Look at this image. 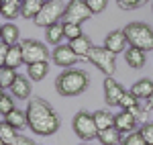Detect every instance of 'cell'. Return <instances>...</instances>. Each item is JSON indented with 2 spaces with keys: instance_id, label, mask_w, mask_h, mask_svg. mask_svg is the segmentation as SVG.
Masks as SVG:
<instances>
[{
  "instance_id": "cell-1",
  "label": "cell",
  "mask_w": 153,
  "mask_h": 145,
  "mask_svg": "<svg viewBox=\"0 0 153 145\" xmlns=\"http://www.w3.org/2000/svg\"><path fill=\"white\" fill-rule=\"evenodd\" d=\"M27 123H29V129L35 131L37 135H53L59 131V117L57 112L51 109L47 100L43 98H31L29 104H27Z\"/></svg>"
},
{
  "instance_id": "cell-2",
  "label": "cell",
  "mask_w": 153,
  "mask_h": 145,
  "mask_svg": "<svg viewBox=\"0 0 153 145\" xmlns=\"http://www.w3.org/2000/svg\"><path fill=\"white\" fill-rule=\"evenodd\" d=\"M88 84H90V76L84 70H76V68H68L55 78V90H57L59 96L63 98L84 94Z\"/></svg>"
},
{
  "instance_id": "cell-3",
  "label": "cell",
  "mask_w": 153,
  "mask_h": 145,
  "mask_svg": "<svg viewBox=\"0 0 153 145\" xmlns=\"http://www.w3.org/2000/svg\"><path fill=\"white\" fill-rule=\"evenodd\" d=\"M125 35L129 41V47H137L143 51H151L153 49V29L147 23H129L125 29Z\"/></svg>"
},
{
  "instance_id": "cell-4",
  "label": "cell",
  "mask_w": 153,
  "mask_h": 145,
  "mask_svg": "<svg viewBox=\"0 0 153 145\" xmlns=\"http://www.w3.org/2000/svg\"><path fill=\"white\" fill-rule=\"evenodd\" d=\"M63 12H65V4H63L61 0H47V2L43 4L41 12L37 14L33 21H35L37 27L47 29L51 25L59 23V19H63Z\"/></svg>"
},
{
  "instance_id": "cell-5",
  "label": "cell",
  "mask_w": 153,
  "mask_h": 145,
  "mask_svg": "<svg viewBox=\"0 0 153 145\" xmlns=\"http://www.w3.org/2000/svg\"><path fill=\"white\" fill-rule=\"evenodd\" d=\"M88 59L104 76H114V72H117V53H112L106 47H96L94 45L90 55H88Z\"/></svg>"
},
{
  "instance_id": "cell-6",
  "label": "cell",
  "mask_w": 153,
  "mask_h": 145,
  "mask_svg": "<svg viewBox=\"0 0 153 145\" xmlns=\"http://www.w3.org/2000/svg\"><path fill=\"white\" fill-rule=\"evenodd\" d=\"M71 127H74V133L78 135L82 141H92V139L98 137V127H96V123H94V115H90L86 110H80L74 117Z\"/></svg>"
},
{
  "instance_id": "cell-7",
  "label": "cell",
  "mask_w": 153,
  "mask_h": 145,
  "mask_svg": "<svg viewBox=\"0 0 153 145\" xmlns=\"http://www.w3.org/2000/svg\"><path fill=\"white\" fill-rule=\"evenodd\" d=\"M21 47H23V59L27 65L37 63V61H49V57H51L47 45L37 39H25V41H21Z\"/></svg>"
},
{
  "instance_id": "cell-8",
  "label": "cell",
  "mask_w": 153,
  "mask_h": 145,
  "mask_svg": "<svg viewBox=\"0 0 153 145\" xmlns=\"http://www.w3.org/2000/svg\"><path fill=\"white\" fill-rule=\"evenodd\" d=\"M92 16V10L88 8L86 0H70L65 4V12H63V21L65 23H76L82 25Z\"/></svg>"
},
{
  "instance_id": "cell-9",
  "label": "cell",
  "mask_w": 153,
  "mask_h": 145,
  "mask_svg": "<svg viewBox=\"0 0 153 145\" xmlns=\"http://www.w3.org/2000/svg\"><path fill=\"white\" fill-rule=\"evenodd\" d=\"M51 59H53L55 65L68 70L71 65H76V61L80 59V57H78L76 51L70 47V43H68V45H61V43H59V45H55V49L51 51Z\"/></svg>"
},
{
  "instance_id": "cell-10",
  "label": "cell",
  "mask_w": 153,
  "mask_h": 145,
  "mask_svg": "<svg viewBox=\"0 0 153 145\" xmlns=\"http://www.w3.org/2000/svg\"><path fill=\"white\" fill-rule=\"evenodd\" d=\"M125 96V88L118 84L112 76H106L104 80V100L108 106H118L120 98Z\"/></svg>"
},
{
  "instance_id": "cell-11",
  "label": "cell",
  "mask_w": 153,
  "mask_h": 145,
  "mask_svg": "<svg viewBox=\"0 0 153 145\" xmlns=\"http://www.w3.org/2000/svg\"><path fill=\"white\" fill-rule=\"evenodd\" d=\"M104 47L110 49L112 53H123L129 49V41H127V35L125 31H110L104 39Z\"/></svg>"
},
{
  "instance_id": "cell-12",
  "label": "cell",
  "mask_w": 153,
  "mask_h": 145,
  "mask_svg": "<svg viewBox=\"0 0 153 145\" xmlns=\"http://www.w3.org/2000/svg\"><path fill=\"white\" fill-rule=\"evenodd\" d=\"M114 127H117L120 133H133L137 131V117L129 112V110H120L118 115H114Z\"/></svg>"
},
{
  "instance_id": "cell-13",
  "label": "cell",
  "mask_w": 153,
  "mask_h": 145,
  "mask_svg": "<svg viewBox=\"0 0 153 145\" xmlns=\"http://www.w3.org/2000/svg\"><path fill=\"white\" fill-rule=\"evenodd\" d=\"M8 90H10V96L19 98V100H27L31 96V82H29V78H25V76L19 74V78L14 80V84Z\"/></svg>"
},
{
  "instance_id": "cell-14",
  "label": "cell",
  "mask_w": 153,
  "mask_h": 145,
  "mask_svg": "<svg viewBox=\"0 0 153 145\" xmlns=\"http://www.w3.org/2000/svg\"><path fill=\"white\" fill-rule=\"evenodd\" d=\"M70 47L76 51V55L80 57V59H88V55H90V51H92V41H90V37L86 35H80L78 39H74L70 41Z\"/></svg>"
},
{
  "instance_id": "cell-15",
  "label": "cell",
  "mask_w": 153,
  "mask_h": 145,
  "mask_svg": "<svg viewBox=\"0 0 153 145\" xmlns=\"http://www.w3.org/2000/svg\"><path fill=\"white\" fill-rule=\"evenodd\" d=\"M125 61L129 63L133 70H141L143 65H145V61H147V55H145L143 49L129 47L127 51H125Z\"/></svg>"
},
{
  "instance_id": "cell-16",
  "label": "cell",
  "mask_w": 153,
  "mask_h": 145,
  "mask_svg": "<svg viewBox=\"0 0 153 145\" xmlns=\"http://www.w3.org/2000/svg\"><path fill=\"white\" fill-rule=\"evenodd\" d=\"M47 74H49V61H37V63L27 65V76H29L31 82H41V80H45Z\"/></svg>"
},
{
  "instance_id": "cell-17",
  "label": "cell",
  "mask_w": 153,
  "mask_h": 145,
  "mask_svg": "<svg viewBox=\"0 0 153 145\" xmlns=\"http://www.w3.org/2000/svg\"><path fill=\"white\" fill-rule=\"evenodd\" d=\"M47 0H23V6H21V16L23 19H35L37 14L41 12L43 4Z\"/></svg>"
},
{
  "instance_id": "cell-18",
  "label": "cell",
  "mask_w": 153,
  "mask_h": 145,
  "mask_svg": "<svg viewBox=\"0 0 153 145\" xmlns=\"http://www.w3.org/2000/svg\"><path fill=\"white\" fill-rule=\"evenodd\" d=\"M131 92L139 98V100H141V98H143V100H147V98L151 96V92H153V80L143 78V80H139V82H135L133 88H131Z\"/></svg>"
},
{
  "instance_id": "cell-19",
  "label": "cell",
  "mask_w": 153,
  "mask_h": 145,
  "mask_svg": "<svg viewBox=\"0 0 153 145\" xmlns=\"http://www.w3.org/2000/svg\"><path fill=\"white\" fill-rule=\"evenodd\" d=\"M19 37H21V31H19L16 25H12V23L2 25V37H0V41H4L8 47L19 45Z\"/></svg>"
},
{
  "instance_id": "cell-20",
  "label": "cell",
  "mask_w": 153,
  "mask_h": 145,
  "mask_svg": "<svg viewBox=\"0 0 153 145\" xmlns=\"http://www.w3.org/2000/svg\"><path fill=\"white\" fill-rule=\"evenodd\" d=\"M120 131H118L117 127H110V129H104V131H98V141L102 145H118L123 143V139H120Z\"/></svg>"
},
{
  "instance_id": "cell-21",
  "label": "cell",
  "mask_w": 153,
  "mask_h": 145,
  "mask_svg": "<svg viewBox=\"0 0 153 145\" xmlns=\"http://www.w3.org/2000/svg\"><path fill=\"white\" fill-rule=\"evenodd\" d=\"M21 6H23V2L21 0H2V16L6 19V21H14L19 14H21Z\"/></svg>"
},
{
  "instance_id": "cell-22",
  "label": "cell",
  "mask_w": 153,
  "mask_h": 145,
  "mask_svg": "<svg viewBox=\"0 0 153 145\" xmlns=\"http://www.w3.org/2000/svg\"><path fill=\"white\" fill-rule=\"evenodd\" d=\"M118 106H120V110H129V112H133L135 117H139V115H141V109H139V98L135 96L133 92H125V96L120 98Z\"/></svg>"
},
{
  "instance_id": "cell-23",
  "label": "cell",
  "mask_w": 153,
  "mask_h": 145,
  "mask_svg": "<svg viewBox=\"0 0 153 145\" xmlns=\"http://www.w3.org/2000/svg\"><path fill=\"white\" fill-rule=\"evenodd\" d=\"M92 115H94V123H96V127H98V131H104V129L114 127V115L112 112H108V110H96Z\"/></svg>"
},
{
  "instance_id": "cell-24",
  "label": "cell",
  "mask_w": 153,
  "mask_h": 145,
  "mask_svg": "<svg viewBox=\"0 0 153 145\" xmlns=\"http://www.w3.org/2000/svg\"><path fill=\"white\" fill-rule=\"evenodd\" d=\"M45 39L51 45H59L65 39V35H63V23H55V25H51V27H47L45 29Z\"/></svg>"
},
{
  "instance_id": "cell-25",
  "label": "cell",
  "mask_w": 153,
  "mask_h": 145,
  "mask_svg": "<svg viewBox=\"0 0 153 145\" xmlns=\"http://www.w3.org/2000/svg\"><path fill=\"white\" fill-rule=\"evenodd\" d=\"M0 139L4 141V145H16L19 131L12 125H8L6 121H0Z\"/></svg>"
},
{
  "instance_id": "cell-26",
  "label": "cell",
  "mask_w": 153,
  "mask_h": 145,
  "mask_svg": "<svg viewBox=\"0 0 153 145\" xmlns=\"http://www.w3.org/2000/svg\"><path fill=\"white\" fill-rule=\"evenodd\" d=\"M4 121L8 123V125H12L16 131H21L23 127H29V123H27V112H23V110H12L10 115H6L4 117Z\"/></svg>"
},
{
  "instance_id": "cell-27",
  "label": "cell",
  "mask_w": 153,
  "mask_h": 145,
  "mask_svg": "<svg viewBox=\"0 0 153 145\" xmlns=\"http://www.w3.org/2000/svg\"><path fill=\"white\" fill-rule=\"evenodd\" d=\"M21 63H25L23 59V47H21V43L19 45H12V47H8V55H6V65L8 68H19Z\"/></svg>"
},
{
  "instance_id": "cell-28",
  "label": "cell",
  "mask_w": 153,
  "mask_h": 145,
  "mask_svg": "<svg viewBox=\"0 0 153 145\" xmlns=\"http://www.w3.org/2000/svg\"><path fill=\"white\" fill-rule=\"evenodd\" d=\"M16 78H19V74L14 68H8V65L0 68V88H10Z\"/></svg>"
},
{
  "instance_id": "cell-29",
  "label": "cell",
  "mask_w": 153,
  "mask_h": 145,
  "mask_svg": "<svg viewBox=\"0 0 153 145\" xmlns=\"http://www.w3.org/2000/svg\"><path fill=\"white\" fill-rule=\"evenodd\" d=\"M63 35H65V39H68V41H74V39H78L80 35H84V33H82V25L65 23V21H63Z\"/></svg>"
},
{
  "instance_id": "cell-30",
  "label": "cell",
  "mask_w": 153,
  "mask_h": 145,
  "mask_svg": "<svg viewBox=\"0 0 153 145\" xmlns=\"http://www.w3.org/2000/svg\"><path fill=\"white\" fill-rule=\"evenodd\" d=\"M12 110H14V96H8V94H4V96L0 98V115H10Z\"/></svg>"
},
{
  "instance_id": "cell-31",
  "label": "cell",
  "mask_w": 153,
  "mask_h": 145,
  "mask_svg": "<svg viewBox=\"0 0 153 145\" xmlns=\"http://www.w3.org/2000/svg\"><path fill=\"white\" fill-rule=\"evenodd\" d=\"M139 133H141V137L145 139L147 145H153V123H143Z\"/></svg>"
},
{
  "instance_id": "cell-32",
  "label": "cell",
  "mask_w": 153,
  "mask_h": 145,
  "mask_svg": "<svg viewBox=\"0 0 153 145\" xmlns=\"http://www.w3.org/2000/svg\"><path fill=\"white\" fill-rule=\"evenodd\" d=\"M123 145H147V143H145V139L141 137L139 131H133L123 139Z\"/></svg>"
},
{
  "instance_id": "cell-33",
  "label": "cell",
  "mask_w": 153,
  "mask_h": 145,
  "mask_svg": "<svg viewBox=\"0 0 153 145\" xmlns=\"http://www.w3.org/2000/svg\"><path fill=\"white\" fill-rule=\"evenodd\" d=\"M86 4H88V8L92 10V14H100V12L108 6V0H86Z\"/></svg>"
},
{
  "instance_id": "cell-34",
  "label": "cell",
  "mask_w": 153,
  "mask_h": 145,
  "mask_svg": "<svg viewBox=\"0 0 153 145\" xmlns=\"http://www.w3.org/2000/svg\"><path fill=\"white\" fill-rule=\"evenodd\" d=\"M145 2H147V0H117V4L123 10H135V8L143 6Z\"/></svg>"
},
{
  "instance_id": "cell-35",
  "label": "cell",
  "mask_w": 153,
  "mask_h": 145,
  "mask_svg": "<svg viewBox=\"0 0 153 145\" xmlns=\"http://www.w3.org/2000/svg\"><path fill=\"white\" fill-rule=\"evenodd\" d=\"M6 55H8V45L4 41H0V68L6 65Z\"/></svg>"
},
{
  "instance_id": "cell-36",
  "label": "cell",
  "mask_w": 153,
  "mask_h": 145,
  "mask_svg": "<svg viewBox=\"0 0 153 145\" xmlns=\"http://www.w3.org/2000/svg\"><path fill=\"white\" fill-rule=\"evenodd\" d=\"M16 145H35L33 139H29V137H23V135H19V139H16Z\"/></svg>"
},
{
  "instance_id": "cell-37",
  "label": "cell",
  "mask_w": 153,
  "mask_h": 145,
  "mask_svg": "<svg viewBox=\"0 0 153 145\" xmlns=\"http://www.w3.org/2000/svg\"><path fill=\"white\" fill-rule=\"evenodd\" d=\"M147 106H149V109H153V92H151V96L147 98Z\"/></svg>"
},
{
  "instance_id": "cell-38",
  "label": "cell",
  "mask_w": 153,
  "mask_h": 145,
  "mask_svg": "<svg viewBox=\"0 0 153 145\" xmlns=\"http://www.w3.org/2000/svg\"><path fill=\"white\" fill-rule=\"evenodd\" d=\"M2 90H4V88H0V98H2V96H4V92H2Z\"/></svg>"
},
{
  "instance_id": "cell-39",
  "label": "cell",
  "mask_w": 153,
  "mask_h": 145,
  "mask_svg": "<svg viewBox=\"0 0 153 145\" xmlns=\"http://www.w3.org/2000/svg\"><path fill=\"white\" fill-rule=\"evenodd\" d=\"M0 37H2V25H0Z\"/></svg>"
},
{
  "instance_id": "cell-40",
  "label": "cell",
  "mask_w": 153,
  "mask_h": 145,
  "mask_svg": "<svg viewBox=\"0 0 153 145\" xmlns=\"http://www.w3.org/2000/svg\"><path fill=\"white\" fill-rule=\"evenodd\" d=\"M0 12H2V0H0Z\"/></svg>"
},
{
  "instance_id": "cell-41",
  "label": "cell",
  "mask_w": 153,
  "mask_h": 145,
  "mask_svg": "<svg viewBox=\"0 0 153 145\" xmlns=\"http://www.w3.org/2000/svg\"><path fill=\"white\" fill-rule=\"evenodd\" d=\"M0 145H4V141H2V139H0Z\"/></svg>"
},
{
  "instance_id": "cell-42",
  "label": "cell",
  "mask_w": 153,
  "mask_h": 145,
  "mask_svg": "<svg viewBox=\"0 0 153 145\" xmlns=\"http://www.w3.org/2000/svg\"><path fill=\"white\" fill-rule=\"evenodd\" d=\"M151 10H153V4H151Z\"/></svg>"
},
{
  "instance_id": "cell-43",
  "label": "cell",
  "mask_w": 153,
  "mask_h": 145,
  "mask_svg": "<svg viewBox=\"0 0 153 145\" xmlns=\"http://www.w3.org/2000/svg\"><path fill=\"white\" fill-rule=\"evenodd\" d=\"M21 2H23V0H21Z\"/></svg>"
},
{
  "instance_id": "cell-44",
  "label": "cell",
  "mask_w": 153,
  "mask_h": 145,
  "mask_svg": "<svg viewBox=\"0 0 153 145\" xmlns=\"http://www.w3.org/2000/svg\"><path fill=\"white\" fill-rule=\"evenodd\" d=\"M82 145H84V143H82Z\"/></svg>"
}]
</instances>
